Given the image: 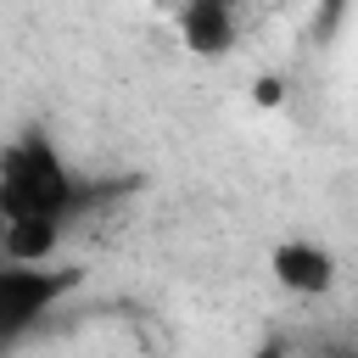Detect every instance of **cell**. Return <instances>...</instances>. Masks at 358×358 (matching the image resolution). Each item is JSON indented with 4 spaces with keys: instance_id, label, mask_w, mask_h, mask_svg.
Here are the masks:
<instances>
[{
    "instance_id": "1",
    "label": "cell",
    "mask_w": 358,
    "mask_h": 358,
    "mask_svg": "<svg viewBox=\"0 0 358 358\" xmlns=\"http://www.w3.org/2000/svg\"><path fill=\"white\" fill-rule=\"evenodd\" d=\"M95 185L73 173V162L56 151L50 134H17L0 157V218H45V224H73L90 207Z\"/></svg>"
},
{
    "instance_id": "2",
    "label": "cell",
    "mask_w": 358,
    "mask_h": 358,
    "mask_svg": "<svg viewBox=\"0 0 358 358\" xmlns=\"http://www.w3.org/2000/svg\"><path fill=\"white\" fill-rule=\"evenodd\" d=\"M73 285H78V274L62 263H6L0 268V341L22 347L62 308V296Z\"/></svg>"
},
{
    "instance_id": "3",
    "label": "cell",
    "mask_w": 358,
    "mask_h": 358,
    "mask_svg": "<svg viewBox=\"0 0 358 358\" xmlns=\"http://www.w3.org/2000/svg\"><path fill=\"white\" fill-rule=\"evenodd\" d=\"M268 274H274V285L291 291V296H330L336 280H341V263H336V252H330L324 241L291 235V241H280V246L268 252Z\"/></svg>"
},
{
    "instance_id": "4",
    "label": "cell",
    "mask_w": 358,
    "mask_h": 358,
    "mask_svg": "<svg viewBox=\"0 0 358 358\" xmlns=\"http://www.w3.org/2000/svg\"><path fill=\"white\" fill-rule=\"evenodd\" d=\"M179 34L196 56L235 50V0H179Z\"/></svg>"
},
{
    "instance_id": "5",
    "label": "cell",
    "mask_w": 358,
    "mask_h": 358,
    "mask_svg": "<svg viewBox=\"0 0 358 358\" xmlns=\"http://www.w3.org/2000/svg\"><path fill=\"white\" fill-rule=\"evenodd\" d=\"M313 358H358V341L352 336H330V341L313 347Z\"/></svg>"
},
{
    "instance_id": "6",
    "label": "cell",
    "mask_w": 358,
    "mask_h": 358,
    "mask_svg": "<svg viewBox=\"0 0 358 358\" xmlns=\"http://www.w3.org/2000/svg\"><path fill=\"white\" fill-rule=\"evenodd\" d=\"M257 358H280V347H263V352H257Z\"/></svg>"
}]
</instances>
